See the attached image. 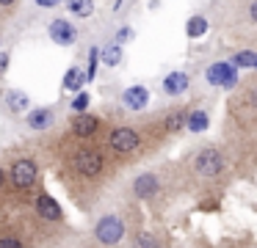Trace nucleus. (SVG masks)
Here are the masks:
<instances>
[{
	"label": "nucleus",
	"instance_id": "obj_7",
	"mask_svg": "<svg viewBox=\"0 0 257 248\" xmlns=\"http://www.w3.org/2000/svg\"><path fill=\"white\" fill-rule=\"evenodd\" d=\"M50 39L56 44H61V47H69L78 39V31H75V25H69V20H53L50 22Z\"/></svg>",
	"mask_w": 257,
	"mask_h": 248
},
{
	"label": "nucleus",
	"instance_id": "obj_19",
	"mask_svg": "<svg viewBox=\"0 0 257 248\" xmlns=\"http://www.w3.org/2000/svg\"><path fill=\"white\" fill-rule=\"evenodd\" d=\"M185 127L194 132H202L207 127V113H202V110H194V113H188V119H185Z\"/></svg>",
	"mask_w": 257,
	"mask_h": 248
},
{
	"label": "nucleus",
	"instance_id": "obj_12",
	"mask_svg": "<svg viewBox=\"0 0 257 248\" xmlns=\"http://www.w3.org/2000/svg\"><path fill=\"white\" fill-rule=\"evenodd\" d=\"M188 75H185V72H172V75H166V80H163V91L166 94H183L185 88H188Z\"/></svg>",
	"mask_w": 257,
	"mask_h": 248
},
{
	"label": "nucleus",
	"instance_id": "obj_31",
	"mask_svg": "<svg viewBox=\"0 0 257 248\" xmlns=\"http://www.w3.org/2000/svg\"><path fill=\"white\" fill-rule=\"evenodd\" d=\"M251 97H254V102H257V88H254V91H251Z\"/></svg>",
	"mask_w": 257,
	"mask_h": 248
},
{
	"label": "nucleus",
	"instance_id": "obj_3",
	"mask_svg": "<svg viewBox=\"0 0 257 248\" xmlns=\"http://www.w3.org/2000/svg\"><path fill=\"white\" fill-rule=\"evenodd\" d=\"M12 182L17 190H31V187L36 185V176H39V168H36L34 160H17V163L12 165Z\"/></svg>",
	"mask_w": 257,
	"mask_h": 248
},
{
	"label": "nucleus",
	"instance_id": "obj_21",
	"mask_svg": "<svg viewBox=\"0 0 257 248\" xmlns=\"http://www.w3.org/2000/svg\"><path fill=\"white\" fill-rule=\"evenodd\" d=\"M133 248H161V245H158V240H155V237H152V234H147V231H144V234H139V237H136Z\"/></svg>",
	"mask_w": 257,
	"mask_h": 248
},
{
	"label": "nucleus",
	"instance_id": "obj_30",
	"mask_svg": "<svg viewBox=\"0 0 257 248\" xmlns=\"http://www.w3.org/2000/svg\"><path fill=\"white\" fill-rule=\"evenodd\" d=\"M3 179H6V171H3V165H0V187H3Z\"/></svg>",
	"mask_w": 257,
	"mask_h": 248
},
{
	"label": "nucleus",
	"instance_id": "obj_22",
	"mask_svg": "<svg viewBox=\"0 0 257 248\" xmlns=\"http://www.w3.org/2000/svg\"><path fill=\"white\" fill-rule=\"evenodd\" d=\"M232 61H235V66H254L257 55H254V53H238Z\"/></svg>",
	"mask_w": 257,
	"mask_h": 248
},
{
	"label": "nucleus",
	"instance_id": "obj_28",
	"mask_svg": "<svg viewBox=\"0 0 257 248\" xmlns=\"http://www.w3.org/2000/svg\"><path fill=\"white\" fill-rule=\"evenodd\" d=\"M6 64H9V53H0V69H6Z\"/></svg>",
	"mask_w": 257,
	"mask_h": 248
},
{
	"label": "nucleus",
	"instance_id": "obj_17",
	"mask_svg": "<svg viewBox=\"0 0 257 248\" xmlns=\"http://www.w3.org/2000/svg\"><path fill=\"white\" fill-rule=\"evenodd\" d=\"M89 80L86 77V72H80V69H69L67 75H64V88H69V91H78L83 83Z\"/></svg>",
	"mask_w": 257,
	"mask_h": 248
},
{
	"label": "nucleus",
	"instance_id": "obj_11",
	"mask_svg": "<svg viewBox=\"0 0 257 248\" xmlns=\"http://www.w3.org/2000/svg\"><path fill=\"white\" fill-rule=\"evenodd\" d=\"M97 130H100V119H97V116L83 113V116H78V119L72 121V132H75V135H80V138L94 135Z\"/></svg>",
	"mask_w": 257,
	"mask_h": 248
},
{
	"label": "nucleus",
	"instance_id": "obj_32",
	"mask_svg": "<svg viewBox=\"0 0 257 248\" xmlns=\"http://www.w3.org/2000/svg\"><path fill=\"white\" fill-rule=\"evenodd\" d=\"M254 66H257V61H254Z\"/></svg>",
	"mask_w": 257,
	"mask_h": 248
},
{
	"label": "nucleus",
	"instance_id": "obj_27",
	"mask_svg": "<svg viewBox=\"0 0 257 248\" xmlns=\"http://www.w3.org/2000/svg\"><path fill=\"white\" fill-rule=\"evenodd\" d=\"M36 3H39V6H45V9H53V6H58L61 0H36Z\"/></svg>",
	"mask_w": 257,
	"mask_h": 248
},
{
	"label": "nucleus",
	"instance_id": "obj_25",
	"mask_svg": "<svg viewBox=\"0 0 257 248\" xmlns=\"http://www.w3.org/2000/svg\"><path fill=\"white\" fill-rule=\"evenodd\" d=\"M133 36V31H130V28H122V31L116 33V44H122V42H127V39Z\"/></svg>",
	"mask_w": 257,
	"mask_h": 248
},
{
	"label": "nucleus",
	"instance_id": "obj_5",
	"mask_svg": "<svg viewBox=\"0 0 257 248\" xmlns=\"http://www.w3.org/2000/svg\"><path fill=\"white\" fill-rule=\"evenodd\" d=\"M221 168H224L221 152H218V149H213V146L202 149L199 157H196V171H199L202 176H218V174H221Z\"/></svg>",
	"mask_w": 257,
	"mask_h": 248
},
{
	"label": "nucleus",
	"instance_id": "obj_10",
	"mask_svg": "<svg viewBox=\"0 0 257 248\" xmlns=\"http://www.w3.org/2000/svg\"><path fill=\"white\" fill-rule=\"evenodd\" d=\"M36 212L47 220H61V207H58V201L53 196H47V193H42V196L36 198Z\"/></svg>",
	"mask_w": 257,
	"mask_h": 248
},
{
	"label": "nucleus",
	"instance_id": "obj_8",
	"mask_svg": "<svg viewBox=\"0 0 257 248\" xmlns=\"http://www.w3.org/2000/svg\"><path fill=\"white\" fill-rule=\"evenodd\" d=\"M122 102L127 105L130 110H141V108H147V102H150V91H147L144 86H133V88H127V91L122 94Z\"/></svg>",
	"mask_w": 257,
	"mask_h": 248
},
{
	"label": "nucleus",
	"instance_id": "obj_26",
	"mask_svg": "<svg viewBox=\"0 0 257 248\" xmlns=\"http://www.w3.org/2000/svg\"><path fill=\"white\" fill-rule=\"evenodd\" d=\"M249 20L257 25V0H251V3H249Z\"/></svg>",
	"mask_w": 257,
	"mask_h": 248
},
{
	"label": "nucleus",
	"instance_id": "obj_15",
	"mask_svg": "<svg viewBox=\"0 0 257 248\" xmlns=\"http://www.w3.org/2000/svg\"><path fill=\"white\" fill-rule=\"evenodd\" d=\"M67 9L72 11L75 17L86 20V17H91V11H94V0H67Z\"/></svg>",
	"mask_w": 257,
	"mask_h": 248
},
{
	"label": "nucleus",
	"instance_id": "obj_13",
	"mask_svg": "<svg viewBox=\"0 0 257 248\" xmlns=\"http://www.w3.org/2000/svg\"><path fill=\"white\" fill-rule=\"evenodd\" d=\"M3 102H6V108L12 110V113H25L31 99H28V94H23V91H9L6 97H3Z\"/></svg>",
	"mask_w": 257,
	"mask_h": 248
},
{
	"label": "nucleus",
	"instance_id": "obj_18",
	"mask_svg": "<svg viewBox=\"0 0 257 248\" xmlns=\"http://www.w3.org/2000/svg\"><path fill=\"white\" fill-rule=\"evenodd\" d=\"M102 64L105 66H116L119 61H122V47L119 44H108V47H102Z\"/></svg>",
	"mask_w": 257,
	"mask_h": 248
},
{
	"label": "nucleus",
	"instance_id": "obj_23",
	"mask_svg": "<svg viewBox=\"0 0 257 248\" xmlns=\"http://www.w3.org/2000/svg\"><path fill=\"white\" fill-rule=\"evenodd\" d=\"M0 248H25V245H23V240H20V237L3 234V237H0Z\"/></svg>",
	"mask_w": 257,
	"mask_h": 248
},
{
	"label": "nucleus",
	"instance_id": "obj_29",
	"mask_svg": "<svg viewBox=\"0 0 257 248\" xmlns=\"http://www.w3.org/2000/svg\"><path fill=\"white\" fill-rule=\"evenodd\" d=\"M17 3V0H0V6H3V9H9V6H14Z\"/></svg>",
	"mask_w": 257,
	"mask_h": 248
},
{
	"label": "nucleus",
	"instance_id": "obj_6",
	"mask_svg": "<svg viewBox=\"0 0 257 248\" xmlns=\"http://www.w3.org/2000/svg\"><path fill=\"white\" fill-rule=\"evenodd\" d=\"M235 69H238L235 64H213V66H207L205 77L210 83H216V86H227L229 88V86H235V80H238Z\"/></svg>",
	"mask_w": 257,
	"mask_h": 248
},
{
	"label": "nucleus",
	"instance_id": "obj_20",
	"mask_svg": "<svg viewBox=\"0 0 257 248\" xmlns=\"http://www.w3.org/2000/svg\"><path fill=\"white\" fill-rule=\"evenodd\" d=\"M185 119H188V116L183 113V110H174V113H169L166 116V130H180V127H185Z\"/></svg>",
	"mask_w": 257,
	"mask_h": 248
},
{
	"label": "nucleus",
	"instance_id": "obj_1",
	"mask_svg": "<svg viewBox=\"0 0 257 248\" xmlns=\"http://www.w3.org/2000/svg\"><path fill=\"white\" fill-rule=\"evenodd\" d=\"M94 237L102 242V245H116L124 237V223L119 215H102L94 226Z\"/></svg>",
	"mask_w": 257,
	"mask_h": 248
},
{
	"label": "nucleus",
	"instance_id": "obj_4",
	"mask_svg": "<svg viewBox=\"0 0 257 248\" xmlns=\"http://www.w3.org/2000/svg\"><path fill=\"white\" fill-rule=\"evenodd\" d=\"M108 143H111L113 152L127 154V152H136V149H139L141 138H139V132L130 130V127H116V130L111 132V138H108Z\"/></svg>",
	"mask_w": 257,
	"mask_h": 248
},
{
	"label": "nucleus",
	"instance_id": "obj_24",
	"mask_svg": "<svg viewBox=\"0 0 257 248\" xmlns=\"http://www.w3.org/2000/svg\"><path fill=\"white\" fill-rule=\"evenodd\" d=\"M86 105H89V94H78V99L72 102L75 110H86Z\"/></svg>",
	"mask_w": 257,
	"mask_h": 248
},
{
	"label": "nucleus",
	"instance_id": "obj_14",
	"mask_svg": "<svg viewBox=\"0 0 257 248\" xmlns=\"http://www.w3.org/2000/svg\"><path fill=\"white\" fill-rule=\"evenodd\" d=\"M53 124V110L39 108V110H31L28 113V127L31 130H47Z\"/></svg>",
	"mask_w": 257,
	"mask_h": 248
},
{
	"label": "nucleus",
	"instance_id": "obj_2",
	"mask_svg": "<svg viewBox=\"0 0 257 248\" xmlns=\"http://www.w3.org/2000/svg\"><path fill=\"white\" fill-rule=\"evenodd\" d=\"M102 165H105V160L97 149H80L72 157V171L80 176H97L102 171Z\"/></svg>",
	"mask_w": 257,
	"mask_h": 248
},
{
	"label": "nucleus",
	"instance_id": "obj_9",
	"mask_svg": "<svg viewBox=\"0 0 257 248\" xmlns=\"http://www.w3.org/2000/svg\"><path fill=\"white\" fill-rule=\"evenodd\" d=\"M133 193H136L139 198H152V196L158 193V176H155V174H141V176H136Z\"/></svg>",
	"mask_w": 257,
	"mask_h": 248
},
{
	"label": "nucleus",
	"instance_id": "obj_16",
	"mask_svg": "<svg viewBox=\"0 0 257 248\" xmlns=\"http://www.w3.org/2000/svg\"><path fill=\"white\" fill-rule=\"evenodd\" d=\"M185 33H188L191 39L205 36V33H207V20H205V17H199V14H196V17H191V20H188V25H185Z\"/></svg>",
	"mask_w": 257,
	"mask_h": 248
}]
</instances>
